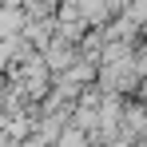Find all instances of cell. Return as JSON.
I'll list each match as a JSON object with an SVG mask.
<instances>
[{"instance_id":"cell-1","label":"cell","mask_w":147,"mask_h":147,"mask_svg":"<svg viewBox=\"0 0 147 147\" xmlns=\"http://www.w3.org/2000/svg\"><path fill=\"white\" fill-rule=\"evenodd\" d=\"M16 24H20V12H0V36H8Z\"/></svg>"}]
</instances>
